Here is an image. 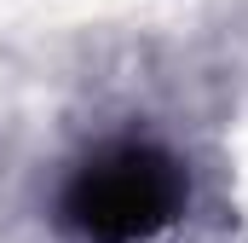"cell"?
I'll return each instance as SVG.
<instances>
[{"label":"cell","mask_w":248,"mask_h":243,"mask_svg":"<svg viewBox=\"0 0 248 243\" xmlns=\"http://www.w3.org/2000/svg\"><path fill=\"white\" fill-rule=\"evenodd\" d=\"M52 208L75 243H162L190 208V168L156 133H110L63 168Z\"/></svg>","instance_id":"1"}]
</instances>
